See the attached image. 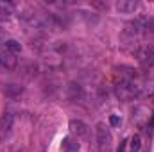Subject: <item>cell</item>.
Segmentation results:
<instances>
[{
  "label": "cell",
  "mask_w": 154,
  "mask_h": 152,
  "mask_svg": "<svg viewBox=\"0 0 154 152\" xmlns=\"http://www.w3.org/2000/svg\"><path fill=\"white\" fill-rule=\"evenodd\" d=\"M129 147H131V152H138V150H140V147H142V138H140L138 134H134V136L131 138Z\"/></svg>",
  "instance_id": "cell-11"
},
{
  "label": "cell",
  "mask_w": 154,
  "mask_h": 152,
  "mask_svg": "<svg viewBox=\"0 0 154 152\" xmlns=\"http://www.w3.org/2000/svg\"><path fill=\"white\" fill-rule=\"evenodd\" d=\"M109 122H111V125H113V127H118V125L122 123L120 116H116V114H111V116H109Z\"/></svg>",
  "instance_id": "cell-12"
},
{
  "label": "cell",
  "mask_w": 154,
  "mask_h": 152,
  "mask_svg": "<svg viewBox=\"0 0 154 152\" xmlns=\"http://www.w3.org/2000/svg\"><path fill=\"white\" fill-rule=\"evenodd\" d=\"M115 93L120 100H131V99H134L140 93V86L134 82V79L120 81V82H116V86H115Z\"/></svg>",
  "instance_id": "cell-1"
},
{
  "label": "cell",
  "mask_w": 154,
  "mask_h": 152,
  "mask_svg": "<svg viewBox=\"0 0 154 152\" xmlns=\"http://www.w3.org/2000/svg\"><path fill=\"white\" fill-rule=\"evenodd\" d=\"M68 129H70V132H72L74 136H77V138H86V136L90 134V127H88L82 120H70Z\"/></svg>",
  "instance_id": "cell-4"
},
{
  "label": "cell",
  "mask_w": 154,
  "mask_h": 152,
  "mask_svg": "<svg viewBox=\"0 0 154 152\" xmlns=\"http://www.w3.org/2000/svg\"><path fill=\"white\" fill-rule=\"evenodd\" d=\"M0 66H4L5 70H13L16 66V57L14 54L7 52V50H0Z\"/></svg>",
  "instance_id": "cell-7"
},
{
  "label": "cell",
  "mask_w": 154,
  "mask_h": 152,
  "mask_svg": "<svg viewBox=\"0 0 154 152\" xmlns=\"http://www.w3.org/2000/svg\"><path fill=\"white\" fill-rule=\"evenodd\" d=\"M136 57L142 65L145 66H154V45H145L136 50Z\"/></svg>",
  "instance_id": "cell-3"
},
{
  "label": "cell",
  "mask_w": 154,
  "mask_h": 152,
  "mask_svg": "<svg viewBox=\"0 0 154 152\" xmlns=\"http://www.w3.org/2000/svg\"><path fill=\"white\" fill-rule=\"evenodd\" d=\"M4 48H5L7 52H11V54L22 52V45H20L16 39H7V41H4Z\"/></svg>",
  "instance_id": "cell-9"
},
{
  "label": "cell",
  "mask_w": 154,
  "mask_h": 152,
  "mask_svg": "<svg viewBox=\"0 0 154 152\" xmlns=\"http://www.w3.org/2000/svg\"><path fill=\"white\" fill-rule=\"evenodd\" d=\"M13 131V114H4L0 118V141L7 140Z\"/></svg>",
  "instance_id": "cell-5"
},
{
  "label": "cell",
  "mask_w": 154,
  "mask_h": 152,
  "mask_svg": "<svg viewBox=\"0 0 154 152\" xmlns=\"http://www.w3.org/2000/svg\"><path fill=\"white\" fill-rule=\"evenodd\" d=\"M116 11L118 13H124V14H131L138 9V2L136 0H118L116 2Z\"/></svg>",
  "instance_id": "cell-6"
},
{
  "label": "cell",
  "mask_w": 154,
  "mask_h": 152,
  "mask_svg": "<svg viewBox=\"0 0 154 152\" xmlns=\"http://www.w3.org/2000/svg\"><path fill=\"white\" fill-rule=\"evenodd\" d=\"M13 16L11 4H0V20H9Z\"/></svg>",
  "instance_id": "cell-10"
},
{
  "label": "cell",
  "mask_w": 154,
  "mask_h": 152,
  "mask_svg": "<svg viewBox=\"0 0 154 152\" xmlns=\"http://www.w3.org/2000/svg\"><path fill=\"white\" fill-rule=\"evenodd\" d=\"M79 150V141L72 136H66L63 138L61 141V152H77Z\"/></svg>",
  "instance_id": "cell-8"
},
{
  "label": "cell",
  "mask_w": 154,
  "mask_h": 152,
  "mask_svg": "<svg viewBox=\"0 0 154 152\" xmlns=\"http://www.w3.org/2000/svg\"><path fill=\"white\" fill-rule=\"evenodd\" d=\"M97 149L99 152H111L113 149V136L104 123H97Z\"/></svg>",
  "instance_id": "cell-2"
},
{
  "label": "cell",
  "mask_w": 154,
  "mask_h": 152,
  "mask_svg": "<svg viewBox=\"0 0 154 152\" xmlns=\"http://www.w3.org/2000/svg\"><path fill=\"white\" fill-rule=\"evenodd\" d=\"M125 149H127V141L124 140V141L120 143V149H118V152H125Z\"/></svg>",
  "instance_id": "cell-13"
},
{
  "label": "cell",
  "mask_w": 154,
  "mask_h": 152,
  "mask_svg": "<svg viewBox=\"0 0 154 152\" xmlns=\"http://www.w3.org/2000/svg\"><path fill=\"white\" fill-rule=\"evenodd\" d=\"M154 129V114H152V118H151V122H149V132Z\"/></svg>",
  "instance_id": "cell-14"
}]
</instances>
